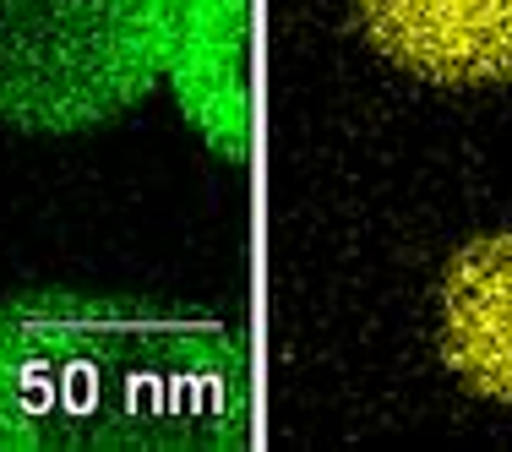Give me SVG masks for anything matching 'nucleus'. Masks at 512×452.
Returning a JSON list of instances; mask_svg holds the SVG:
<instances>
[{"instance_id":"f257e3e1","label":"nucleus","mask_w":512,"mask_h":452,"mask_svg":"<svg viewBox=\"0 0 512 452\" xmlns=\"http://www.w3.org/2000/svg\"><path fill=\"white\" fill-rule=\"evenodd\" d=\"M246 349L207 316L28 289L0 300V452L235 447Z\"/></svg>"},{"instance_id":"f03ea898","label":"nucleus","mask_w":512,"mask_h":452,"mask_svg":"<svg viewBox=\"0 0 512 452\" xmlns=\"http://www.w3.org/2000/svg\"><path fill=\"white\" fill-rule=\"evenodd\" d=\"M186 0H0V120L93 131L164 82Z\"/></svg>"},{"instance_id":"7ed1b4c3","label":"nucleus","mask_w":512,"mask_h":452,"mask_svg":"<svg viewBox=\"0 0 512 452\" xmlns=\"http://www.w3.org/2000/svg\"><path fill=\"white\" fill-rule=\"evenodd\" d=\"M371 44L425 82L474 88L512 71V0H360Z\"/></svg>"},{"instance_id":"20e7f679","label":"nucleus","mask_w":512,"mask_h":452,"mask_svg":"<svg viewBox=\"0 0 512 452\" xmlns=\"http://www.w3.org/2000/svg\"><path fill=\"white\" fill-rule=\"evenodd\" d=\"M251 0H186L169 50V88L180 115L218 158L240 164L251 142V88H246V28Z\"/></svg>"},{"instance_id":"39448f33","label":"nucleus","mask_w":512,"mask_h":452,"mask_svg":"<svg viewBox=\"0 0 512 452\" xmlns=\"http://www.w3.org/2000/svg\"><path fill=\"white\" fill-rule=\"evenodd\" d=\"M442 354L463 387L512 403V235H485L442 278Z\"/></svg>"}]
</instances>
